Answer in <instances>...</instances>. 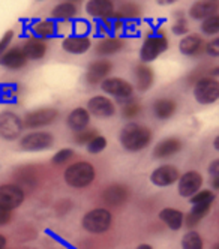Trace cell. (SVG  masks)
<instances>
[{
	"label": "cell",
	"instance_id": "cell-31",
	"mask_svg": "<svg viewBox=\"0 0 219 249\" xmlns=\"http://www.w3.org/2000/svg\"><path fill=\"white\" fill-rule=\"evenodd\" d=\"M182 249H203V239L197 231H189L182 239Z\"/></svg>",
	"mask_w": 219,
	"mask_h": 249
},
{
	"label": "cell",
	"instance_id": "cell-41",
	"mask_svg": "<svg viewBox=\"0 0 219 249\" xmlns=\"http://www.w3.org/2000/svg\"><path fill=\"white\" fill-rule=\"evenodd\" d=\"M11 219H12V212L11 210H6L3 207H0V227L9 224Z\"/></svg>",
	"mask_w": 219,
	"mask_h": 249
},
{
	"label": "cell",
	"instance_id": "cell-2",
	"mask_svg": "<svg viewBox=\"0 0 219 249\" xmlns=\"http://www.w3.org/2000/svg\"><path fill=\"white\" fill-rule=\"evenodd\" d=\"M95 179V168L89 162H75L66 168L65 182L72 188H86Z\"/></svg>",
	"mask_w": 219,
	"mask_h": 249
},
{
	"label": "cell",
	"instance_id": "cell-37",
	"mask_svg": "<svg viewBox=\"0 0 219 249\" xmlns=\"http://www.w3.org/2000/svg\"><path fill=\"white\" fill-rule=\"evenodd\" d=\"M72 155H74V152H72L71 149H63V150L57 152L56 155L53 156V164L60 165V164L69 161V158H72Z\"/></svg>",
	"mask_w": 219,
	"mask_h": 249
},
{
	"label": "cell",
	"instance_id": "cell-14",
	"mask_svg": "<svg viewBox=\"0 0 219 249\" xmlns=\"http://www.w3.org/2000/svg\"><path fill=\"white\" fill-rule=\"evenodd\" d=\"M27 63V57L24 54L23 48L14 47L8 50L5 54L0 57V65L8 68V69H21Z\"/></svg>",
	"mask_w": 219,
	"mask_h": 249
},
{
	"label": "cell",
	"instance_id": "cell-5",
	"mask_svg": "<svg viewBox=\"0 0 219 249\" xmlns=\"http://www.w3.org/2000/svg\"><path fill=\"white\" fill-rule=\"evenodd\" d=\"M23 120L11 111L0 114V137L5 140H17L23 131Z\"/></svg>",
	"mask_w": 219,
	"mask_h": 249
},
{
	"label": "cell",
	"instance_id": "cell-38",
	"mask_svg": "<svg viewBox=\"0 0 219 249\" xmlns=\"http://www.w3.org/2000/svg\"><path fill=\"white\" fill-rule=\"evenodd\" d=\"M12 38H14V32L9 30V32H6V33L3 35V38L0 39V57H2V56L5 54V53L8 51V47H9Z\"/></svg>",
	"mask_w": 219,
	"mask_h": 249
},
{
	"label": "cell",
	"instance_id": "cell-36",
	"mask_svg": "<svg viewBox=\"0 0 219 249\" xmlns=\"http://www.w3.org/2000/svg\"><path fill=\"white\" fill-rule=\"evenodd\" d=\"M95 137H98V134H96L95 129H84V131L77 132L75 141H77L78 144H89Z\"/></svg>",
	"mask_w": 219,
	"mask_h": 249
},
{
	"label": "cell",
	"instance_id": "cell-33",
	"mask_svg": "<svg viewBox=\"0 0 219 249\" xmlns=\"http://www.w3.org/2000/svg\"><path fill=\"white\" fill-rule=\"evenodd\" d=\"M140 111H141V107H140V104H138L135 99H129V101H128V102L123 105V108H122L123 117H128V119L138 116Z\"/></svg>",
	"mask_w": 219,
	"mask_h": 249
},
{
	"label": "cell",
	"instance_id": "cell-3",
	"mask_svg": "<svg viewBox=\"0 0 219 249\" xmlns=\"http://www.w3.org/2000/svg\"><path fill=\"white\" fill-rule=\"evenodd\" d=\"M111 213L105 209H93L87 212L84 218H83V227L84 230H87L89 233L93 234H101L105 233V231L111 225Z\"/></svg>",
	"mask_w": 219,
	"mask_h": 249
},
{
	"label": "cell",
	"instance_id": "cell-28",
	"mask_svg": "<svg viewBox=\"0 0 219 249\" xmlns=\"http://www.w3.org/2000/svg\"><path fill=\"white\" fill-rule=\"evenodd\" d=\"M209 210H210V203H206V204H195L194 206V209L188 213V216L185 218V224L188 225V227H194V225H197L200 221H201L207 213H209Z\"/></svg>",
	"mask_w": 219,
	"mask_h": 249
},
{
	"label": "cell",
	"instance_id": "cell-30",
	"mask_svg": "<svg viewBox=\"0 0 219 249\" xmlns=\"http://www.w3.org/2000/svg\"><path fill=\"white\" fill-rule=\"evenodd\" d=\"M32 29L36 36L41 39V38H48L51 35H54V32H56V24L50 20H42V21L35 23Z\"/></svg>",
	"mask_w": 219,
	"mask_h": 249
},
{
	"label": "cell",
	"instance_id": "cell-35",
	"mask_svg": "<svg viewBox=\"0 0 219 249\" xmlns=\"http://www.w3.org/2000/svg\"><path fill=\"white\" fill-rule=\"evenodd\" d=\"M215 200V195L212 191H201V192H197L194 197L191 198V203L195 206V204H206V203H213Z\"/></svg>",
	"mask_w": 219,
	"mask_h": 249
},
{
	"label": "cell",
	"instance_id": "cell-34",
	"mask_svg": "<svg viewBox=\"0 0 219 249\" xmlns=\"http://www.w3.org/2000/svg\"><path fill=\"white\" fill-rule=\"evenodd\" d=\"M105 147H107V140H105V137H102V135L95 137V138L87 144L89 153H93V155H95V153H101Z\"/></svg>",
	"mask_w": 219,
	"mask_h": 249
},
{
	"label": "cell",
	"instance_id": "cell-32",
	"mask_svg": "<svg viewBox=\"0 0 219 249\" xmlns=\"http://www.w3.org/2000/svg\"><path fill=\"white\" fill-rule=\"evenodd\" d=\"M201 30L207 35L219 33V14H215L209 18H206L201 24Z\"/></svg>",
	"mask_w": 219,
	"mask_h": 249
},
{
	"label": "cell",
	"instance_id": "cell-23",
	"mask_svg": "<svg viewBox=\"0 0 219 249\" xmlns=\"http://www.w3.org/2000/svg\"><path fill=\"white\" fill-rule=\"evenodd\" d=\"M24 54L27 59H33V60H38V59H42L47 53V45L42 39L39 38H32L26 42L24 48Z\"/></svg>",
	"mask_w": 219,
	"mask_h": 249
},
{
	"label": "cell",
	"instance_id": "cell-39",
	"mask_svg": "<svg viewBox=\"0 0 219 249\" xmlns=\"http://www.w3.org/2000/svg\"><path fill=\"white\" fill-rule=\"evenodd\" d=\"M173 32H174L176 35H185V33L188 32V24H186V21H185L183 18H179L177 23L173 26Z\"/></svg>",
	"mask_w": 219,
	"mask_h": 249
},
{
	"label": "cell",
	"instance_id": "cell-11",
	"mask_svg": "<svg viewBox=\"0 0 219 249\" xmlns=\"http://www.w3.org/2000/svg\"><path fill=\"white\" fill-rule=\"evenodd\" d=\"M179 179V170L173 165H161L158 167L152 176H150V180L155 186H159V188H165V186H170L173 185L176 180Z\"/></svg>",
	"mask_w": 219,
	"mask_h": 249
},
{
	"label": "cell",
	"instance_id": "cell-4",
	"mask_svg": "<svg viewBox=\"0 0 219 249\" xmlns=\"http://www.w3.org/2000/svg\"><path fill=\"white\" fill-rule=\"evenodd\" d=\"M195 99L203 104H213L219 99V81L215 78H201L194 87Z\"/></svg>",
	"mask_w": 219,
	"mask_h": 249
},
{
	"label": "cell",
	"instance_id": "cell-27",
	"mask_svg": "<svg viewBox=\"0 0 219 249\" xmlns=\"http://www.w3.org/2000/svg\"><path fill=\"white\" fill-rule=\"evenodd\" d=\"M201 42H203V39L200 38L198 35H188V36H185L180 41V45H179L180 53H183L186 56H194V54H197L200 47H201Z\"/></svg>",
	"mask_w": 219,
	"mask_h": 249
},
{
	"label": "cell",
	"instance_id": "cell-20",
	"mask_svg": "<svg viewBox=\"0 0 219 249\" xmlns=\"http://www.w3.org/2000/svg\"><path fill=\"white\" fill-rule=\"evenodd\" d=\"M62 47L71 54H83L90 48V39L87 36H69L63 41Z\"/></svg>",
	"mask_w": 219,
	"mask_h": 249
},
{
	"label": "cell",
	"instance_id": "cell-21",
	"mask_svg": "<svg viewBox=\"0 0 219 249\" xmlns=\"http://www.w3.org/2000/svg\"><path fill=\"white\" fill-rule=\"evenodd\" d=\"M89 122H90V114L86 108H75V110H72L71 114L68 116L69 128L77 131V132L84 131L87 128Z\"/></svg>",
	"mask_w": 219,
	"mask_h": 249
},
{
	"label": "cell",
	"instance_id": "cell-48",
	"mask_svg": "<svg viewBox=\"0 0 219 249\" xmlns=\"http://www.w3.org/2000/svg\"><path fill=\"white\" fill-rule=\"evenodd\" d=\"M213 249H219V243H218V245H216V246H215Z\"/></svg>",
	"mask_w": 219,
	"mask_h": 249
},
{
	"label": "cell",
	"instance_id": "cell-16",
	"mask_svg": "<svg viewBox=\"0 0 219 249\" xmlns=\"http://www.w3.org/2000/svg\"><path fill=\"white\" fill-rule=\"evenodd\" d=\"M110 71H111V63L108 60H98L87 68L86 78L90 84H98L110 74Z\"/></svg>",
	"mask_w": 219,
	"mask_h": 249
},
{
	"label": "cell",
	"instance_id": "cell-19",
	"mask_svg": "<svg viewBox=\"0 0 219 249\" xmlns=\"http://www.w3.org/2000/svg\"><path fill=\"white\" fill-rule=\"evenodd\" d=\"M182 149V141L177 138H167L161 141V143L156 144V147L153 149V155L155 158H170L173 155H176L179 150Z\"/></svg>",
	"mask_w": 219,
	"mask_h": 249
},
{
	"label": "cell",
	"instance_id": "cell-7",
	"mask_svg": "<svg viewBox=\"0 0 219 249\" xmlns=\"http://www.w3.org/2000/svg\"><path fill=\"white\" fill-rule=\"evenodd\" d=\"M54 138L50 132H30L21 138L20 146L27 152H38L51 147Z\"/></svg>",
	"mask_w": 219,
	"mask_h": 249
},
{
	"label": "cell",
	"instance_id": "cell-43",
	"mask_svg": "<svg viewBox=\"0 0 219 249\" xmlns=\"http://www.w3.org/2000/svg\"><path fill=\"white\" fill-rule=\"evenodd\" d=\"M213 188H215V189H219V174H216V176L213 177Z\"/></svg>",
	"mask_w": 219,
	"mask_h": 249
},
{
	"label": "cell",
	"instance_id": "cell-15",
	"mask_svg": "<svg viewBox=\"0 0 219 249\" xmlns=\"http://www.w3.org/2000/svg\"><path fill=\"white\" fill-rule=\"evenodd\" d=\"M219 11V2H212V0H204V2H195L191 9L189 14L192 18L195 20H206L209 17L218 14Z\"/></svg>",
	"mask_w": 219,
	"mask_h": 249
},
{
	"label": "cell",
	"instance_id": "cell-8",
	"mask_svg": "<svg viewBox=\"0 0 219 249\" xmlns=\"http://www.w3.org/2000/svg\"><path fill=\"white\" fill-rule=\"evenodd\" d=\"M57 117V111L54 108H39L35 110L26 114L23 124L27 128H41V126H47L51 122H54Z\"/></svg>",
	"mask_w": 219,
	"mask_h": 249
},
{
	"label": "cell",
	"instance_id": "cell-46",
	"mask_svg": "<svg viewBox=\"0 0 219 249\" xmlns=\"http://www.w3.org/2000/svg\"><path fill=\"white\" fill-rule=\"evenodd\" d=\"M212 75H215V77H219V68H215V69H212Z\"/></svg>",
	"mask_w": 219,
	"mask_h": 249
},
{
	"label": "cell",
	"instance_id": "cell-18",
	"mask_svg": "<svg viewBox=\"0 0 219 249\" xmlns=\"http://www.w3.org/2000/svg\"><path fill=\"white\" fill-rule=\"evenodd\" d=\"M87 12L98 18H108L114 12V3L110 0H92L86 6Z\"/></svg>",
	"mask_w": 219,
	"mask_h": 249
},
{
	"label": "cell",
	"instance_id": "cell-47",
	"mask_svg": "<svg viewBox=\"0 0 219 249\" xmlns=\"http://www.w3.org/2000/svg\"><path fill=\"white\" fill-rule=\"evenodd\" d=\"M137 249H152V246L150 245H140Z\"/></svg>",
	"mask_w": 219,
	"mask_h": 249
},
{
	"label": "cell",
	"instance_id": "cell-42",
	"mask_svg": "<svg viewBox=\"0 0 219 249\" xmlns=\"http://www.w3.org/2000/svg\"><path fill=\"white\" fill-rule=\"evenodd\" d=\"M209 171H210V174H213V176L219 174V159H216V161H213V162L209 165Z\"/></svg>",
	"mask_w": 219,
	"mask_h": 249
},
{
	"label": "cell",
	"instance_id": "cell-24",
	"mask_svg": "<svg viewBox=\"0 0 219 249\" xmlns=\"http://www.w3.org/2000/svg\"><path fill=\"white\" fill-rule=\"evenodd\" d=\"M176 101L174 99H158L153 105V110L156 117L159 119H170L176 113Z\"/></svg>",
	"mask_w": 219,
	"mask_h": 249
},
{
	"label": "cell",
	"instance_id": "cell-44",
	"mask_svg": "<svg viewBox=\"0 0 219 249\" xmlns=\"http://www.w3.org/2000/svg\"><path fill=\"white\" fill-rule=\"evenodd\" d=\"M5 245H6V239L5 236L0 234V249H5Z\"/></svg>",
	"mask_w": 219,
	"mask_h": 249
},
{
	"label": "cell",
	"instance_id": "cell-9",
	"mask_svg": "<svg viewBox=\"0 0 219 249\" xmlns=\"http://www.w3.org/2000/svg\"><path fill=\"white\" fill-rule=\"evenodd\" d=\"M168 44L167 39L162 36H153V38H147L144 41L143 47H141V60L143 62H152L155 60L161 53H164L167 50Z\"/></svg>",
	"mask_w": 219,
	"mask_h": 249
},
{
	"label": "cell",
	"instance_id": "cell-17",
	"mask_svg": "<svg viewBox=\"0 0 219 249\" xmlns=\"http://www.w3.org/2000/svg\"><path fill=\"white\" fill-rule=\"evenodd\" d=\"M102 198L108 206H120L128 200V189L122 185H111L102 192Z\"/></svg>",
	"mask_w": 219,
	"mask_h": 249
},
{
	"label": "cell",
	"instance_id": "cell-26",
	"mask_svg": "<svg viewBox=\"0 0 219 249\" xmlns=\"http://www.w3.org/2000/svg\"><path fill=\"white\" fill-rule=\"evenodd\" d=\"M123 48V42L117 38H105L102 41L98 42L96 45V53L102 56H108V54H116L117 51H120Z\"/></svg>",
	"mask_w": 219,
	"mask_h": 249
},
{
	"label": "cell",
	"instance_id": "cell-6",
	"mask_svg": "<svg viewBox=\"0 0 219 249\" xmlns=\"http://www.w3.org/2000/svg\"><path fill=\"white\" fill-rule=\"evenodd\" d=\"M23 201H24V192L20 186L11 183L0 185V207L12 212L18 206H21Z\"/></svg>",
	"mask_w": 219,
	"mask_h": 249
},
{
	"label": "cell",
	"instance_id": "cell-25",
	"mask_svg": "<svg viewBox=\"0 0 219 249\" xmlns=\"http://www.w3.org/2000/svg\"><path fill=\"white\" fill-rule=\"evenodd\" d=\"M135 75H137L135 78H137L138 90L144 92V90H147V89L152 86V83H153V72H152V69L149 66H146V65L137 66Z\"/></svg>",
	"mask_w": 219,
	"mask_h": 249
},
{
	"label": "cell",
	"instance_id": "cell-10",
	"mask_svg": "<svg viewBox=\"0 0 219 249\" xmlns=\"http://www.w3.org/2000/svg\"><path fill=\"white\" fill-rule=\"evenodd\" d=\"M203 185V177L198 171H188L179 180V194L182 197H192Z\"/></svg>",
	"mask_w": 219,
	"mask_h": 249
},
{
	"label": "cell",
	"instance_id": "cell-40",
	"mask_svg": "<svg viewBox=\"0 0 219 249\" xmlns=\"http://www.w3.org/2000/svg\"><path fill=\"white\" fill-rule=\"evenodd\" d=\"M207 53L210 56H213V57H218L219 56V38H215L213 41H210L209 44H207Z\"/></svg>",
	"mask_w": 219,
	"mask_h": 249
},
{
	"label": "cell",
	"instance_id": "cell-45",
	"mask_svg": "<svg viewBox=\"0 0 219 249\" xmlns=\"http://www.w3.org/2000/svg\"><path fill=\"white\" fill-rule=\"evenodd\" d=\"M213 146H215V149H216V150H219V135L215 138V141H213Z\"/></svg>",
	"mask_w": 219,
	"mask_h": 249
},
{
	"label": "cell",
	"instance_id": "cell-29",
	"mask_svg": "<svg viewBox=\"0 0 219 249\" xmlns=\"http://www.w3.org/2000/svg\"><path fill=\"white\" fill-rule=\"evenodd\" d=\"M75 14H77V5L72 2L59 3L53 9V17L57 20H71Z\"/></svg>",
	"mask_w": 219,
	"mask_h": 249
},
{
	"label": "cell",
	"instance_id": "cell-13",
	"mask_svg": "<svg viewBox=\"0 0 219 249\" xmlns=\"http://www.w3.org/2000/svg\"><path fill=\"white\" fill-rule=\"evenodd\" d=\"M87 111L92 113L96 117H110L113 116L116 108H114V104L110 101L105 96H95L89 101L87 105Z\"/></svg>",
	"mask_w": 219,
	"mask_h": 249
},
{
	"label": "cell",
	"instance_id": "cell-12",
	"mask_svg": "<svg viewBox=\"0 0 219 249\" xmlns=\"http://www.w3.org/2000/svg\"><path fill=\"white\" fill-rule=\"evenodd\" d=\"M102 90L105 93H110L113 96H117V98H122V99H126L132 95V86L125 81V80H120V78H107L102 81Z\"/></svg>",
	"mask_w": 219,
	"mask_h": 249
},
{
	"label": "cell",
	"instance_id": "cell-1",
	"mask_svg": "<svg viewBox=\"0 0 219 249\" xmlns=\"http://www.w3.org/2000/svg\"><path fill=\"white\" fill-rule=\"evenodd\" d=\"M152 132L149 128L137 123H129L120 132V143L129 152H140L150 143Z\"/></svg>",
	"mask_w": 219,
	"mask_h": 249
},
{
	"label": "cell",
	"instance_id": "cell-22",
	"mask_svg": "<svg viewBox=\"0 0 219 249\" xmlns=\"http://www.w3.org/2000/svg\"><path fill=\"white\" fill-rule=\"evenodd\" d=\"M159 218L161 221L165 224L167 227H170L171 230H179L182 225H183V213L177 209H173V207H167L164 209L161 213H159Z\"/></svg>",
	"mask_w": 219,
	"mask_h": 249
}]
</instances>
